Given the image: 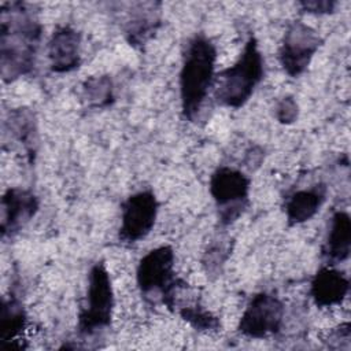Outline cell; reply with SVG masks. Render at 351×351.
<instances>
[{
  "label": "cell",
  "mask_w": 351,
  "mask_h": 351,
  "mask_svg": "<svg viewBox=\"0 0 351 351\" xmlns=\"http://www.w3.org/2000/svg\"><path fill=\"white\" fill-rule=\"evenodd\" d=\"M336 1L333 0H303L299 1V7L308 14L315 15H324V14H332L336 8Z\"/></svg>",
  "instance_id": "22"
},
{
  "label": "cell",
  "mask_w": 351,
  "mask_h": 351,
  "mask_svg": "<svg viewBox=\"0 0 351 351\" xmlns=\"http://www.w3.org/2000/svg\"><path fill=\"white\" fill-rule=\"evenodd\" d=\"M229 255H230L229 244H225L222 241L210 244L204 251V255L202 259L203 269L207 273V276L208 277L218 276Z\"/></svg>",
  "instance_id": "20"
},
{
  "label": "cell",
  "mask_w": 351,
  "mask_h": 351,
  "mask_svg": "<svg viewBox=\"0 0 351 351\" xmlns=\"http://www.w3.org/2000/svg\"><path fill=\"white\" fill-rule=\"evenodd\" d=\"M351 251V219L346 211H336L321 248V255L329 266L348 259Z\"/></svg>",
  "instance_id": "15"
},
{
  "label": "cell",
  "mask_w": 351,
  "mask_h": 351,
  "mask_svg": "<svg viewBox=\"0 0 351 351\" xmlns=\"http://www.w3.org/2000/svg\"><path fill=\"white\" fill-rule=\"evenodd\" d=\"M159 203L151 189L136 192L122 203L121 226L118 239L121 243L133 244L144 239L154 228Z\"/></svg>",
  "instance_id": "9"
},
{
  "label": "cell",
  "mask_w": 351,
  "mask_h": 351,
  "mask_svg": "<svg viewBox=\"0 0 351 351\" xmlns=\"http://www.w3.org/2000/svg\"><path fill=\"white\" fill-rule=\"evenodd\" d=\"M162 23V3H138L130 11L125 25V38L134 47H144L158 32Z\"/></svg>",
  "instance_id": "12"
},
{
  "label": "cell",
  "mask_w": 351,
  "mask_h": 351,
  "mask_svg": "<svg viewBox=\"0 0 351 351\" xmlns=\"http://www.w3.org/2000/svg\"><path fill=\"white\" fill-rule=\"evenodd\" d=\"M81 34L71 26H58L48 41L49 67L53 73H70L81 64Z\"/></svg>",
  "instance_id": "11"
},
{
  "label": "cell",
  "mask_w": 351,
  "mask_h": 351,
  "mask_svg": "<svg viewBox=\"0 0 351 351\" xmlns=\"http://www.w3.org/2000/svg\"><path fill=\"white\" fill-rule=\"evenodd\" d=\"M276 119L282 125H291L298 119L299 106L292 96H284L277 104L274 110Z\"/></svg>",
  "instance_id": "21"
},
{
  "label": "cell",
  "mask_w": 351,
  "mask_h": 351,
  "mask_svg": "<svg viewBox=\"0 0 351 351\" xmlns=\"http://www.w3.org/2000/svg\"><path fill=\"white\" fill-rule=\"evenodd\" d=\"M27 314L22 300L11 292L3 298L0 307V341L8 343L15 340L26 328Z\"/></svg>",
  "instance_id": "16"
},
{
  "label": "cell",
  "mask_w": 351,
  "mask_h": 351,
  "mask_svg": "<svg viewBox=\"0 0 351 351\" xmlns=\"http://www.w3.org/2000/svg\"><path fill=\"white\" fill-rule=\"evenodd\" d=\"M284 315L285 307L278 296L270 292H258L245 306L237 330L248 339H266L281 330Z\"/></svg>",
  "instance_id": "7"
},
{
  "label": "cell",
  "mask_w": 351,
  "mask_h": 351,
  "mask_svg": "<svg viewBox=\"0 0 351 351\" xmlns=\"http://www.w3.org/2000/svg\"><path fill=\"white\" fill-rule=\"evenodd\" d=\"M11 134L23 145L32 163L37 151V125L32 110L21 107L10 112L7 121Z\"/></svg>",
  "instance_id": "17"
},
{
  "label": "cell",
  "mask_w": 351,
  "mask_h": 351,
  "mask_svg": "<svg viewBox=\"0 0 351 351\" xmlns=\"http://www.w3.org/2000/svg\"><path fill=\"white\" fill-rule=\"evenodd\" d=\"M217 48L203 33L186 44L180 70V101L182 117L195 121L214 84Z\"/></svg>",
  "instance_id": "2"
},
{
  "label": "cell",
  "mask_w": 351,
  "mask_h": 351,
  "mask_svg": "<svg viewBox=\"0 0 351 351\" xmlns=\"http://www.w3.org/2000/svg\"><path fill=\"white\" fill-rule=\"evenodd\" d=\"M181 318L188 322L195 330L199 332H218L221 330V321L219 318L204 308L200 304L195 306H185L178 310Z\"/></svg>",
  "instance_id": "19"
},
{
  "label": "cell",
  "mask_w": 351,
  "mask_h": 351,
  "mask_svg": "<svg viewBox=\"0 0 351 351\" xmlns=\"http://www.w3.org/2000/svg\"><path fill=\"white\" fill-rule=\"evenodd\" d=\"M350 339H351V325L350 322H344V324H340L339 326H336L328 336V344L329 347L332 348L335 343H337L335 346V348H339V341L343 340L346 341L347 344H350Z\"/></svg>",
  "instance_id": "23"
},
{
  "label": "cell",
  "mask_w": 351,
  "mask_h": 351,
  "mask_svg": "<svg viewBox=\"0 0 351 351\" xmlns=\"http://www.w3.org/2000/svg\"><path fill=\"white\" fill-rule=\"evenodd\" d=\"M114 289L110 273L104 262H96L89 271L86 303L78 313L77 332L90 336L97 330L108 328L112 319Z\"/></svg>",
  "instance_id": "5"
},
{
  "label": "cell",
  "mask_w": 351,
  "mask_h": 351,
  "mask_svg": "<svg viewBox=\"0 0 351 351\" xmlns=\"http://www.w3.org/2000/svg\"><path fill=\"white\" fill-rule=\"evenodd\" d=\"M136 282L144 298L159 293L166 308L173 310L176 293L188 284L174 273V251L170 245H160L148 251L136 269Z\"/></svg>",
  "instance_id": "4"
},
{
  "label": "cell",
  "mask_w": 351,
  "mask_h": 351,
  "mask_svg": "<svg viewBox=\"0 0 351 351\" xmlns=\"http://www.w3.org/2000/svg\"><path fill=\"white\" fill-rule=\"evenodd\" d=\"M321 45L322 38L317 30L302 21L291 22L278 49V62L285 74L292 78L302 75Z\"/></svg>",
  "instance_id": "8"
},
{
  "label": "cell",
  "mask_w": 351,
  "mask_h": 351,
  "mask_svg": "<svg viewBox=\"0 0 351 351\" xmlns=\"http://www.w3.org/2000/svg\"><path fill=\"white\" fill-rule=\"evenodd\" d=\"M350 289L348 277L333 266H322L311 278L310 296L319 308L340 304Z\"/></svg>",
  "instance_id": "13"
},
{
  "label": "cell",
  "mask_w": 351,
  "mask_h": 351,
  "mask_svg": "<svg viewBox=\"0 0 351 351\" xmlns=\"http://www.w3.org/2000/svg\"><path fill=\"white\" fill-rule=\"evenodd\" d=\"M251 180L241 170L219 166L210 176V195L218 210L221 226L237 221L250 204Z\"/></svg>",
  "instance_id": "6"
},
{
  "label": "cell",
  "mask_w": 351,
  "mask_h": 351,
  "mask_svg": "<svg viewBox=\"0 0 351 351\" xmlns=\"http://www.w3.org/2000/svg\"><path fill=\"white\" fill-rule=\"evenodd\" d=\"M328 188L319 182L308 189H300L285 199L284 211L288 226H296L310 221L321 208L326 199Z\"/></svg>",
  "instance_id": "14"
},
{
  "label": "cell",
  "mask_w": 351,
  "mask_h": 351,
  "mask_svg": "<svg viewBox=\"0 0 351 351\" xmlns=\"http://www.w3.org/2000/svg\"><path fill=\"white\" fill-rule=\"evenodd\" d=\"M82 99L90 108H106L115 100L114 84L110 75H92L82 84Z\"/></svg>",
  "instance_id": "18"
},
{
  "label": "cell",
  "mask_w": 351,
  "mask_h": 351,
  "mask_svg": "<svg viewBox=\"0 0 351 351\" xmlns=\"http://www.w3.org/2000/svg\"><path fill=\"white\" fill-rule=\"evenodd\" d=\"M38 197L25 188H8L1 197V239L14 237L38 211Z\"/></svg>",
  "instance_id": "10"
},
{
  "label": "cell",
  "mask_w": 351,
  "mask_h": 351,
  "mask_svg": "<svg viewBox=\"0 0 351 351\" xmlns=\"http://www.w3.org/2000/svg\"><path fill=\"white\" fill-rule=\"evenodd\" d=\"M265 75V62L254 36L245 41L244 48L233 66L222 70L215 81L214 100L228 108L243 107L252 96Z\"/></svg>",
  "instance_id": "3"
},
{
  "label": "cell",
  "mask_w": 351,
  "mask_h": 351,
  "mask_svg": "<svg viewBox=\"0 0 351 351\" xmlns=\"http://www.w3.org/2000/svg\"><path fill=\"white\" fill-rule=\"evenodd\" d=\"M41 23L33 7L22 1L0 7V73L12 82L33 71L41 38Z\"/></svg>",
  "instance_id": "1"
}]
</instances>
